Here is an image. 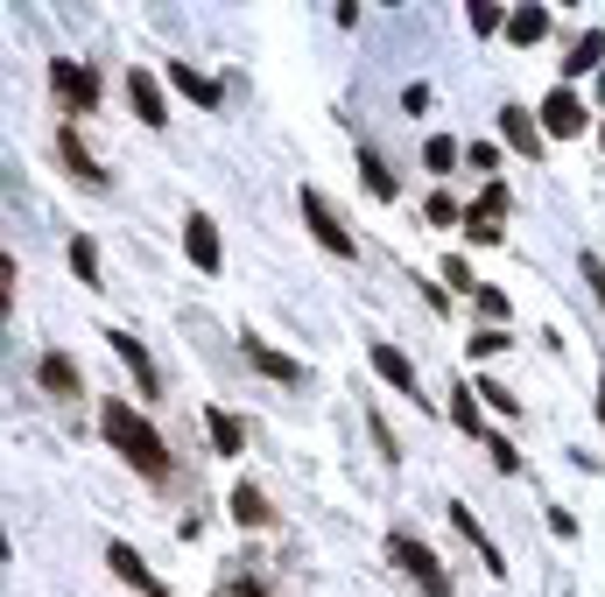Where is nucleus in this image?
Wrapping results in <instances>:
<instances>
[{"instance_id":"1","label":"nucleus","mask_w":605,"mask_h":597,"mask_svg":"<svg viewBox=\"0 0 605 597\" xmlns=\"http://www.w3.org/2000/svg\"><path fill=\"white\" fill-rule=\"evenodd\" d=\"M99 429H106V443H113V450H120L141 478H169V450H162L156 422H141V408H127V401H106V408H99Z\"/></svg>"},{"instance_id":"2","label":"nucleus","mask_w":605,"mask_h":597,"mask_svg":"<svg viewBox=\"0 0 605 597\" xmlns=\"http://www.w3.org/2000/svg\"><path fill=\"white\" fill-rule=\"evenodd\" d=\"M388 555H394V563H402V576H415V584H423L429 597H450V576H444L437 555H429V542H415V534H394Z\"/></svg>"},{"instance_id":"3","label":"nucleus","mask_w":605,"mask_h":597,"mask_svg":"<svg viewBox=\"0 0 605 597\" xmlns=\"http://www.w3.org/2000/svg\"><path fill=\"white\" fill-rule=\"evenodd\" d=\"M302 218H310V233H317V246H325V254H338V260H352V254H359V246H352V233L338 225L331 198H317V190H302Z\"/></svg>"},{"instance_id":"4","label":"nucleus","mask_w":605,"mask_h":597,"mask_svg":"<svg viewBox=\"0 0 605 597\" xmlns=\"http://www.w3.org/2000/svg\"><path fill=\"white\" fill-rule=\"evenodd\" d=\"M50 85H56V99H64V113H92V106H99V78H92L85 64H71V56L50 64Z\"/></svg>"},{"instance_id":"5","label":"nucleus","mask_w":605,"mask_h":597,"mask_svg":"<svg viewBox=\"0 0 605 597\" xmlns=\"http://www.w3.org/2000/svg\"><path fill=\"white\" fill-rule=\"evenodd\" d=\"M542 134H556V141H571V134H584V99L571 85H556L550 99H542Z\"/></svg>"},{"instance_id":"6","label":"nucleus","mask_w":605,"mask_h":597,"mask_svg":"<svg viewBox=\"0 0 605 597\" xmlns=\"http://www.w3.org/2000/svg\"><path fill=\"white\" fill-rule=\"evenodd\" d=\"M367 359H373V373L388 380L394 394H408V401H423V380H415V365L394 352V344H367Z\"/></svg>"},{"instance_id":"7","label":"nucleus","mask_w":605,"mask_h":597,"mask_svg":"<svg viewBox=\"0 0 605 597\" xmlns=\"http://www.w3.org/2000/svg\"><path fill=\"white\" fill-rule=\"evenodd\" d=\"M183 254H191L198 267H204V275H219V225L212 218H204V211H191V218H183Z\"/></svg>"},{"instance_id":"8","label":"nucleus","mask_w":605,"mask_h":597,"mask_svg":"<svg viewBox=\"0 0 605 597\" xmlns=\"http://www.w3.org/2000/svg\"><path fill=\"white\" fill-rule=\"evenodd\" d=\"M247 365L268 373V380H282V387H302V365L289 352H275V344H261V338H247Z\"/></svg>"},{"instance_id":"9","label":"nucleus","mask_w":605,"mask_h":597,"mask_svg":"<svg viewBox=\"0 0 605 597\" xmlns=\"http://www.w3.org/2000/svg\"><path fill=\"white\" fill-rule=\"evenodd\" d=\"M106 563H113V576H120V584H135L141 597H169V590L156 584V576H148V569H141V555H135V548H127V542H113V548H106Z\"/></svg>"},{"instance_id":"10","label":"nucleus","mask_w":605,"mask_h":597,"mask_svg":"<svg viewBox=\"0 0 605 597\" xmlns=\"http://www.w3.org/2000/svg\"><path fill=\"white\" fill-rule=\"evenodd\" d=\"M500 134H507V148H521V156H542V127L528 120L521 106H500Z\"/></svg>"},{"instance_id":"11","label":"nucleus","mask_w":605,"mask_h":597,"mask_svg":"<svg viewBox=\"0 0 605 597\" xmlns=\"http://www.w3.org/2000/svg\"><path fill=\"white\" fill-rule=\"evenodd\" d=\"M106 344L120 352V365L141 380V394H156V365H148V352H141V338H127V331H106Z\"/></svg>"},{"instance_id":"12","label":"nucleus","mask_w":605,"mask_h":597,"mask_svg":"<svg viewBox=\"0 0 605 597\" xmlns=\"http://www.w3.org/2000/svg\"><path fill=\"white\" fill-rule=\"evenodd\" d=\"M450 527H458L465 542H479V563H486V569H493V576H507L500 548H493V542H486V534H479V513H471V507H450Z\"/></svg>"},{"instance_id":"13","label":"nucleus","mask_w":605,"mask_h":597,"mask_svg":"<svg viewBox=\"0 0 605 597\" xmlns=\"http://www.w3.org/2000/svg\"><path fill=\"white\" fill-rule=\"evenodd\" d=\"M127 99H135V113H141L148 127H162V120H169V113H162V85L148 78V71H135V78H127Z\"/></svg>"},{"instance_id":"14","label":"nucleus","mask_w":605,"mask_h":597,"mask_svg":"<svg viewBox=\"0 0 605 597\" xmlns=\"http://www.w3.org/2000/svg\"><path fill=\"white\" fill-rule=\"evenodd\" d=\"M35 380H43L50 394H64V401H71V394H85V387H78V365H71L64 352H50L43 365H35Z\"/></svg>"},{"instance_id":"15","label":"nucleus","mask_w":605,"mask_h":597,"mask_svg":"<svg viewBox=\"0 0 605 597\" xmlns=\"http://www.w3.org/2000/svg\"><path fill=\"white\" fill-rule=\"evenodd\" d=\"M169 78H177V92H183V99H198L204 113H212V106H219V85H212V78H204V71H198V64H169Z\"/></svg>"},{"instance_id":"16","label":"nucleus","mask_w":605,"mask_h":597,"mask_svg":"<svg viewBox=\"0 0 605 597\" xmlns=\"http://www.w3.org/2000/svg\"><path fill=\"white\" fill-rule=\"evenodd\" d=\"M204 429H212L219 457H240V450H247V429H240V422L225 415V408H204Z\"/></svg>"},{"instance_id":"17","label":"nucleus","mask_w":605,"mask_h":597,"mask_svg":"<svg viewBox=\"0 0 605 597\" xmlns=\"http://www.w3.org/2000/svg\"><path fill=\"white\" fill-rule=\"evenodd\" d=\"M598 56H605V35H598V29H592V35H577L571 56H563V78H584V71H598Z\"/></svg>"},{"instance_id":"18","label":"nucleus","mask_w":605,"mask_h":597,"mask_svg":"<svg viewBox=\"0 0 605 597\" xmlns=\"http://www.w3.org/2000/svg\"><path fill=\"white\" fill-rule=\"evenodd\" d=\"M507 35H514V43H542V35H550V14H542V8H514V14H507Z\"/></svg>"},{"instance_id":"19","label":"nucleus","mask_w":605,"mask_h":597,"mask_svg":"<svg viewBox=\"0 0 605 597\" xmlns=\"http://www.w3.org/2000/svg\"><path fill=\"white\" fill-rule=\"evenodd\" d=\"M233 520L240 527H268V499H261L254 486H233Z\"/></svg>"},{"instance_id":"20","label":"nucleus","mask_w":605,"mask_h":597,"mask_svg":"<svg viewBox=\"0 0 605 597\" xmlns=\"http://www.w3.org/2000/svg\"><path fill=\"white\" fill-rule=\"evenodd\" d=\"M56 148H64V162H71V169H78V177H85V183H106V169H99V162H92V156H85V141H78V127H64V141H56Z\"/></svg>"},{"instance_id":"21","label":"nucleus","mask_w":605,"mask_h":597,"mask_svg":"<svg viewBox=\"0 0 605 597\" xmlns=\"http://www.w3.org/2000/svg\"><path fill=\"white\" fill-rule=\"evenodd\" d=\"M450 422L465 436H479V387H450Z\"/></svg>"},{"instance_id":"22","label":"nucleus","mask_w":605,"mask_h":597,"mask_svg":"<svg viewBox=\"0 0 605 597\" xmlns=\"http://www.w3.org/2000/svg\"><path fill=\"white\" fill-rule=\"evenodd\" d=\"M71 267H78L85 288H106V281H99V246H92V239H71Z\"/></svg>"},{"instance_id":"23","label":"nucleus","mask_w":605,"mask_h":597,"mask_svg":"<svg viewBox=\"0 0 605 597\" xmlns=\"http://www.w3.org/2000/svg\"><path fill=\"white\" fill-rule=\"evenodd\" d=\"M359 169H367V190H373V198H394V169H388L381 156H373V148L359 156Z\"/></svg>"},{"instance_id":"24","label":"nucleus","mask_w":605,"mask_h":597,"mask_svg":"<svg viewBox=\"0 0 605 597\" xmlns=\"http://www.w3.org/2000/svg\"><path fill=\"white\" fill-rule=\"evenodd\" d=\"M465 22L479 29V35H493V29H507V14L493 8V0H471V8H465Z\"/></svg>"},{"instance_id":"25","label":"nucleus","mask_w":605,"mask_h":597,"mask_svg":"<svg viewBox=\"0 0 605 597\" xmlns=\"http://www.w3.org/2000/svg\"><path fill=\"white\" fill-rule=\"evenodd\" d=\"M479 401H486V408H500V415H514V408H521V394H514V387H500V380H479Z\"/></svg>"},{"instance_id":"26","label":"nucleus","mask_w":605,"mask_h":597,"mask_svg":"<svg viewBox=\"0 0 605 597\" xmlns=\"http://www.w3.org/2000/svg\"><path fill=\"white\" fill-rule=\"evenodd\" d=\"M444 281H450V288H465V296H479V281H471V260H465V254H450V260H444Z\"/></svg>"},{"instance_id":"27","label":"nucleus","mask_w":605,"mask_h":597,"mask_svg":"<svg viewBox=\"0 0 605 597\" xmlns=\"http://www.w3.org/2000/svg\"><path fill=\"white\" fill-rule=\"evenodd\" d=\"M486 450H493V465H500V471H521V450H514L507 436H486Z\"/></svg>"},{"instance_id":"28","label":"nucleus","mask_w":605,"mask_h":597,"mask_svg":"<svg viewBox=\"0 0 605 597\" xmlns=\"http://www.w3.org/2000/svg\"><path fill=\"white\" fill-rule=\"evenodd\" d=\"M471 344V359H493V352H507V331H479V338H465Z\"/></svg>"},{"instance_id":"29","label":"nucleus","mask_w":605,"mask_h":597,"mask_svg":"<svg viewBox=\"0 0 605 597\" xmlns=\"http://www.w3.org/2000/svg\"><path fill=\"white\" fill-rule=\"evenodd\" d=\"M465 233H471V239H479V246H493V239H500V225H493V218H486V211H471V218H465Z\"/></svg>"},{"instance_id":"30","label":"nucleus","mask_w":605,"mask_h":597,"mask_svg":"<svg viewBox=\"0 0 605 597\" xmlns=\"http://www.w3.org/2000/svg\"><path fill=\"white\" fill-rule=\"evenodd\" d=\"M423 156H429V169H450V162H458V141H444V134H437V141H429Z\"/></svg>"},{"instance_id":"31","label":"nucleus","mask_w":605,"mask_h":597,"mask_svg":"<svg viewBox=\"0 0 605 597\" xmlns=\"http://www.w3.org/2000/svg\"><path fill=\"white\" fill-rule=\"evenodd\" d=\"M465 162H471V169H493V162H500V148H493V141H471V148H465Z\"/></svg>"},{"instance_id":"32","label":"nucleus","mask_w":605,"mask_h":597,"mask_svg":"<svg viewBox=\"0 0 605 597\" xmlns=\"http://www.w3.org/2000/svg\"><path fill=\"white\" fill-rule=\"evenodd\" d=\"M429 225H458V204H450V198H429Z\"/></svg>"},{"instance_id":"33","label":"nucleus","mask_w":605,"mask_h":597,"mask_svg":"<svg viewBox=\"0 0 605 597\" xmlns=\"http://www.w3.org/2000/svg\"><path fill=\"white\" fill-rule=\"evenodd\" d=\"M233 597H268V590H261V584H247V576H240V584H233Z\"/></svg>"},{"instance_id":"34","label":"nucleus","mask_w":605,"mask_h":597,"mask_svg":"<svg viewBox=\"0 0 605 597\" xmlns=\"http://www.w3.org/2000/svg\"><path fill=\"white\" fill-rule=\"evenodd\" d=\"M598 415H605V387H598Z\"/></svg>"},{"instance_id":"35","label":"nucleus","mask_w":605,"mask_h":597,"mask_svg":"<svg viewBox=\"0 0 605 597\" xmlns=\"http://www.w3.org/2000/svg\"><path fill=\"white\" fill-rule=\"evenodd\" d=\"M598 141H605V127H598Z\"/></svg>"}]
</instances>
